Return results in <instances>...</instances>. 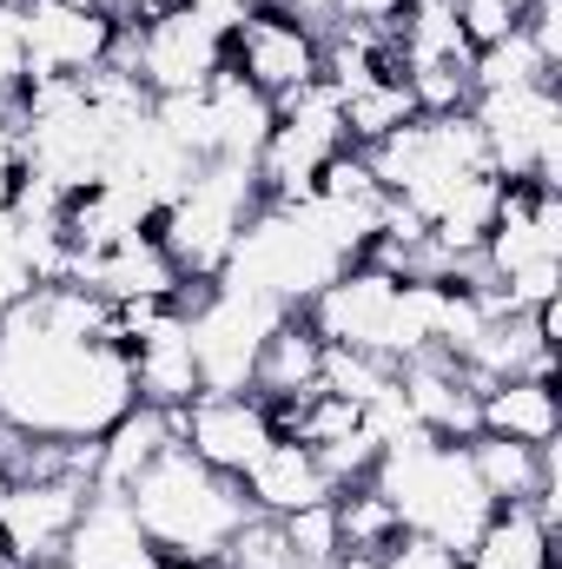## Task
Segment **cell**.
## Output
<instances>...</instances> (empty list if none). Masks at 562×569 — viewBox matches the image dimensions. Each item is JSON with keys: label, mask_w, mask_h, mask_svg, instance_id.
I'll return each instance as SVG.
<instances>
[{"label": "cell", "mask_w": 562, "mask_h": 569, "mask_svg": "<svg viewBox=\"0 0 562 569\" xmlns=\"http://www.w3.org/2000/svg\"><path fill=\"white\" fill-rule=\"evenodd\" d=\"M152 120H159V133L179 146L185 159H212V107H205V87L199 93H159L152 100Z\"/></svg>", "instance_id": "obj_30"}, {"label": "cell", "mask_w": 562, "mask_h": 569, "mask_svg": "<svg viewBox=\"0 0 562 569\" xmlns=\"http://www.w3.org/2000/svg\"><path fill=\"white\" fill-rule=\"evenodd\" d=\"M127 503H133L140 530L159 543V557L165 563H192V569L219 563V550L232 543V530L252 517L245 483L225 477V470H212V463H199L185 443H165L145 463L140 477H133V490H127Z\"/></svg>", "instance_id": "obj_2"}, {"label": "cell", "mask_w": 562, "mask_h": 569, "mask_svg": "<svg viewBox=\"0 0 562 569\" xmlns=\"http://www.w3.org/2000/svg\"><path fill=\"white\" fill-rule=\"evenodd\" d=\"M259 206H265V192H259L252 166L205 159V166H192L185 192L159 206L152 239H159V252L172 259V272L185 284H212L225 272V259H232V246H239V232H245V219Z\"/></svg>", "instance_id": "obj_4"}, {"label": "cell", "mask_w": 562, "mask_h": 569, "mask_svg": "<svg viewBox=\"0 0 562 569\" xmlns=\"http://www.w3.org/2000/svg\"><path fill=\"white\" fill-rule=\"evenodd\" d=\"M27 87V40H20V7H0V100Z\"/></svg>", "instance_id": "obj_36"}, {"label": "cell", "mask_w": 562, "mask_h": 569, "mask_svg": "<svg viewBox=\"0 0 562 569\" xmlns=\"http://www.w3.org/2000/svg\"><path fill=\"white\" fill-rule=\"evenodd\" d=\"M279 523H284V537H291V550H298L304 569H338L344 537H338V503H331V497L311 503V510H291V517H279Z\"/></svg>", "instance_id": "obj_31"}, {"label": "cell", "mask_w": 562, "mask_h": 569, "mask_svg": "<svg viewBox=\"0 0 562 569\" xmlns=\"http://www.w3.org/2000/svg\"><path fill=\"white\" fill-rule=\"evenodd\" d=\"M219 569H304L298 563V550H291V537H284L279 517H245L239 530H232V543L219 550Z\"/></svg>", "instance_id": "obj_29"}, {"label": "cell", "mask_w": 562, "mask_h": 569, "mask_svg": "<svg viewBox=\"0 0 562 569\" xmlns=\"http://www.w3.org/2000/svg\"><path fill=\"white\" fill-rule=\"evenodd\" d=\"M172 425H179V443L199 463H212L225 477H245L265 457V443L279 437L272 430V405L252 398V391H199L185 411H172Z\"/></svg>", "instance_id": "obj_11"}, {"label": "cell", "mask_w": 562, "mask_h": 569, "mask_svg": "<svg viewBox=\"0 0 562 569\" xmlns=\"http://www.w3.org/2000/svg\"><path fill=\"white\" fill-rule=\"evenodd\" d=\"M165 569H192V563H165ZM212 569H219V563H212Z\"/></svg>", "instance_id": "obj_43"}, {"label": "cell", "mask_w": 562, "mask_h": 569, "mask_svg": "<svg viewBox=\"0 0 562 569\" xmlns=\"http://www.w3.org/2000/svg\"><path fill=\"white\" fill-rule=\"evenodd\" d=\"M338 152H344V113H338V93H331L324 80H311L304 93L279 100V127H272L265 152L252 159V172H259V192H265V206H291V199H311L318 172H324V166H331Z\"/></svg>", "instance_id": "obj_8"}, {"label": "cell", "mask_w": 562, "mask_h": 569, "mask_svg": "<svg viewBox=\"0 0 562 569\" xmlns=\"http://www.w3.org/2000/svg\"><path fill=\"white\" fill-rule=\"evenodd\" d=\"M510 7H516V13H523V7H530V0H510Z\"/></svg>", "instance_id": "obj_44"}, {"label": "cell", "mask_w": 562, "mask_h": 569, "mask_svg": "<svg viewBox=\"0 0 562 569\" xmlns=\"http://www.w3.org/2000/svg\"><path fill=\"white\" fill-rule=\"evenodd\" d=\"M279 13H291V20H304L311 33H324L331 20H338V0H272Z\"/></svg>", "instance_id": "obj_39"}, {"label": "cell", "mask_w": 562, "mask_h": 569, "mask_svg": "<svg viewBox=\"0 0 562 569\" xmlns=\"http://www.w3.org/2000/svg\"><path fill=\"white\" fill-rule=\"evenodd\" d=\"M318 53H324V40H318L304 20L279 13V7L252 13V20L232 33V67H239L259 93H272V100H291V93H304V87L318 80Z\"/></svg>", "instance_id": "obj_13"}, {"label": "cell", "mask_w": 562, "mask_h": 569, "mask_svg": "<svg viewBox=\"0 0 562 569\" xmlns=\"http://www.w3.org/2000/svg\"><path fill=\"white\" fill-rule=\"evenodd\" d=\"M536 80H556V73L536 60V47L523 33L470 53V93H503V87H536Z\"/></svg>", "instance_id": "obj_28"}, {"label": "cell", "mask_w": 562, "mask_h": 569, "mask_svg": "<svg viewBox=\"0 0 562 569\" xmlns=\"http://www.w3.org/2000/svg\"><path fill=\"white\" fill-rule=\"evenodd\" d=\"M205 107H212V159L252 166L265 152V140H272V127H279V100L259 93L232 60L205 80Z\"/></svg>", "instance_id": "obj_18"}, {"label": "cell", "mask_w": 562, "mask_h": 569, "mask_svg": "<svg viewBox=\"0 0 562 569\" xmlns=\"http://www.w3.org/2000/svg\"><path fill=\"white\" fill-rule=\"evenodd\" d=\"M398 391H404V411L411 425L430 430V437H450V443H470L476 437V385L456 358L443 351H423V358H404L398 365Z\"/></svg>", "instance_id": "obj_15"}, {"label": "cell", "mask_w": 562, "mask_h": 569, "mask_svg": "<svg viewBox=\"0 0 562 569\" xmlns=\"http://www.w3.org/2000/svg\"><path fill=\"white\" fill-rule=\"evenodd\" d=\"M470 120H476V133H483V152H490V172H496V179H523V186H550V192H556V172H562L556 80L476 93V100H470Z\"/></svg>", "instance_id": "obj_7"}, {"label": "cell", "mask_w": 562, "mask_h": 569, "mask_svg": "<svg viewBox=\"0 0 562 569\" xmlns=\"http://www.w3.org/2000/svg\"><path fill=\"white\" fill-rule=\"evenodd\" d=\"M133 365L120 338H67L20 298L0 311V418L33 437H100L127 418Z\"/></svg>", "instance_id": "obj_1"}, {"label": "cell", "mask_w": 562, "mask_h": 569, "mask_svg": "<svg viewBox=\"0 0 562 569\" xmlns=\"http://www.w3.org/2000/svg\"><path fill=\"white\" fill-rule=\"evenodd\" d=\"M456 27H463V40L476 53V47H496V40L516 33V7L510 0H456Z\"/></svg>", "instance_id": "obj_33"}, {"label": "cell", "mask_w": 562, "mask_h": 569, "mask_svg": "<svg viewBox=\"0 0 562 569\" xmlns=\"http://www.w3.org/2000/svg\"><path fill=\"white\" fill-rule=\"evenodd\" d=\"M33 569H67V563H60V557H53V563H33Z\"/></svg>", "instance_id": "obj_42"}, {"label": "cell", "mask_w": 562, "mask_h": 569, "mask_svg": "<svg viewBox=\"0 0 562 569\" xmlns=\"http://www.w3.org/2000/svg\"><path fill=\"white\" fill-rule=\"evenodd\" d=\"M127 365H133V398L152 411H185L205 385H199V358H192V338H185V311L172 305L165 318H152L140 338L127 345Z\"/></svg>", "instance_id": "obj_16"}, {"label": "cell", "mask_w": 562, "mask_h": 569, "mask_svg": "<svg viewBox=\"0 0 562 569\" xmlns=\"http://www.w3.org/2000/svg\"><path fill=\"white\" fill-rule=\"evenodd\" d=\"M165 443H179L172 411L133 405L127 418H113V425L93 437V490H120V497H127V490H133V477H140Z\"/></svg>", "instance_id": "obj_20"}, {"label": "cell", "mask_w": 562, "mask_h": 569, "mask_svg": "<svg viewBox=\"0 0 562 569\" xmlns=\"http://www.w3.org/2000/svg\"><path fill=\"white\" fill-rule=\"evenodd\" d=\"M87 510V483L80 477H27V483H0V563L33 569L53 563L67 550V530Z\"/></svg>", "instance_id": "obj_9"}, {"label": "cell", "mask_w": 562, "mask_h": 569, "mask_svg": "<svg viewBox=\"0 0 562 569\" xmlns=\"http://www.w3.org/2000/svg\"><path fill=\"white\" fill-rule=\"evenodd\" d=\"M391 385H398V365H391V358L324 345V378H318V391H331V398H344V405H371V398H384Z\"/></svg>", "instance_id": "obj_27"}, {"label": "cell", "mask_w": 562, "mask_h": 569, "mask_svg": "<svg viewBox=\"0 0 562 569\" xmlns=\"http://www.w3.org/2000/svg\"><path fill=\"white\" fill-rule=\"evenodd\" d=\"M127 20L100 7H60V0H27L20 7V40H27V80H80L93 73Z\"/></svg>", "instance_id": "obj_10"}, {"label": "cell", "mask_w": 562, "mask_h": 569, "mask_svg": "<svg viewBox=\"0 0 562 569\" xmlns=\"http://www.w3.org/2000/svg\"><path fill=\"white\" fill-rule=\"evenodd\" d=\"M107 60L127 67L145 93L159 100V93H199L232 60V40L192 0H145L140 20L120 27V40H113Z\"/></svg>", "instance_id": "obj_5"}, {"label": "cell", "mask_w": 562, "mask_h": 569, "mask_svg": "<svg viewBox=\"0 0 562 569\" xmlns=\"http://www.w3.org/2000/svg\"><path fill=\"white\" fill-rule=\"evenodd\" d=\"M338 569H456L450 550H436V543H423V537H398L384 557H364V550H344Z\"/></svg>", "instance_id": "obj_32"}, {"label": "cell", "mask_w": 562, "mask_h": 569, "mask_svg": "<svg viewBox=\"0 0 562 569\" xmlns=\"http://www.w3.org/2000/svg\"><path fill=\"white\" fill-rule=\"evenodd\" d=\"M60 7H100V13H107V0H60Z\"/></svg>", "instance_id": "obj_41"}, {"label": "cell", "mask_w": 562, "mask_h": 569, "mask_svg": "<svg viewBox=\"0 0 562 569\" xmlns=\"http://www.w3.org/2000/svg\"><path fill=\"white\" fill-rule=\"evenodd\" d=\"M456 569H556V530L530 503H503L483 537L456 557Z\"/></svg>", "instance_id": "obj_24"}, {"label": "cell", "mask_w": 562, "mask_h": 569, "mask_svg": "<svg viewBox=\"0 0 562 569\" xmlns=\"http://www.w3.org/2000/svg\"><path fill=\"white\" fill-rule=\"evenodd\" d=\"M318 378H324V338L304 325V311H284L259 351V365H252V398L284 405V398L318 391Z\"/></svg>", "instance_id": "obj_22"}, {"label": "cell", "mask_w": 562, "mask_h": 569, "mask_svg": "<svg viewBox=\"0 0 562 569\" xmlns=\"http://www.w3.org/2000/svg\"><path fill=\"white\" fill-rule=\"evenodd\" d=\"M0 569H7V563H0Z\"/></svg>", "instance_id": "obj_46"}, {"label": "cell", "mask_w": 562, "mask_h": 569, "mask_svg": "<svg viewBox=\"0 0 562 569\" xmlns=\"http://www.w3.org/2000/svg\"><path fill=\"white\" fill-rule=\"evenodd\" d=\"M476 430L510 437V443H556V430H562L556 378H496V385H483Z\"/></svg>", "instance_id": "obj_21"}, {"label": "cell", "mask_w": 562, "mask_h": 569, "mask_svg": "<svg viewBox=\"0 0 562 569\" xmlns=\"http://www.w3.org/2000/svg\"><path fill=\"white\" fill-rule=\"evenodd\" d=\"M338 113H344V146H378L391 140L398 127H411L418 120V100H411V87H404V73H384V80H371V87H358V93H344L338 100Z\"/></svg>", "instance_id": "obj_25"}, {"label": "cell", "mask_w": 562, "mask_h": 569, "mask_svg": "<svg viewBox=\"0 0 562 569\" xmlns=\"http://www.w3.org/2000/svg\"><path fill=\"white\" fill-rule=\"evenodd\" d=\"M140 7H145V0H107V13H113V20H140Z\"/></svg>", "instance_id": "obj_40"}, {"label": "cell", "mask_w": 562, "mask_h": 569, "mask_svg": "<svg viewBox=\"0 0 562 569\" xmlns=\"http://www.w3.org/2000/svg\"><path fill=\"white\" fill-rule=\"evenodd\" d=\"M179 311H185L192 358H199V385L205 391H252V365H259L272 325L284 318L279 298H259V291L212 279V284H185Z\"/></svg>", "instance_id": "obj_6"}, {"label": "cell", "mask_w": 562, "mask_h": 569, "mask_svg": "<svg viewBox=\"0 0 562 569\" xmlns=\"http://www.w3.org/2000/svg\"><path fill=\"white\" fill-rule=\"evenodd\" d=\"M516 33L536 47V60L556 73L562 67V0H530L523 13H516Z\"/></svg>", "instance_id": "obj_34"}, {"label": "cell", "mask_w": 562, "mask_h": 569, "mask_svg": "<svg viewBox=\"0 0 562 569\" xmlns=\"http://www.w3.org/2000/svg\"><path fill=\"white\" fill-rule=\"evenodd\" d=\"M239 483H245V503H252L259 517H291V510H311V503L338 497L331 477H324V463L311 457V443H291V437H272L265 457H259Z\"/></svg>", "instance_id": "obj_19"}, {"label": "cell", "mask_w": 562, "mask_h": 569, "mask_svg": "<svg viewBox=\"0 0 562 569\" xmlns=\"http://www.w3.org/2000/svg\"><path fill=\"white\" fill-rule=\"evenodd\" d=\"M338 503V537H344V550H364V557H384L404 530H398V510L384 503V490L364 477V483H351V490H338L331 497Z\"/></svg>", "instance_id": "obj_26"}, {"label": "cell", "mask_w": 562, "mask_h": 569, "mask_svg": "<svg viewBox=\"0 0 562 569\" xmlns=\"http://www.w3.org/2000/svg\"><path fill=\"white\" fill-rule=\"evenodd\" d=\"M67 284H87V291H100L107 305H127V298H185V279L172 272V259L159 252V239L140 232V239H120V246H107V252H93V259H73V272Z\"/></svg>", "instance_id": "obj_17"}, {"label": "cell", "mask_w": 562, "mask_h": 569, "mask_svg": "<svg viewBox=\"0 0 562 569\" xmlns=\"http://www.w3.org/2000/svg\"><path fill=\"white\" fill-rule=\"evenodd\" d=\"M371 483H378L384 503L398 510V530H404V537H423V543H436V550H450V557H463V550L483 537V523L496 517L490 490L476 483L470 450L450 443V437H430V430L398 437V443L378 457Z\"/></svg>", "instance_id": "obj_3"}, {"label": "cell", "mask_w": 562, "mask_h": 569, "mask_svg": "<svg viewBox=\"0 0 562 569\" xmlns=\"http://www.w3.org/2000/svg\"><path fill=\"white\" fill-rule=\"evenodd\" d=\"M391 305H398V279L358 259V266H344L338 279H331L318 298H311V305H304V325H311L324 345H344V351H378V358H384Z\"/></svg>", "instance_id": "obj_12"}, {"label": "cell", "mask_w": 562, "mask_h": 569, "mask_svg": "<svg viewBox=\"0 0 562 569\" xmlns=\"http://www.w3.org/2000/svg\"><path fill=\"white\" fill-rule=\"evenodd\" d=\"M13 186H20V120L0 113V212H7Z\"/></svg>", "instance_id": "obj_38"}, {"label": "cell", "mask_w": 562, "mask_h": 569, "mask_svg": "<svg viewBox=\"0 0 562 569\" xmlns=\"http://www.w3.org/2000/svg\"><path fill=\"white\" fill-rule=\"evenodd\" d=\"M60 563L67 569H165V557L140 530V517H133V503L120 490H87V510L67 530Z\"/></svg>", "instance_id": "obj_14"}, {"label": "cell", "mask_w": 562, "mask_h": 569, "mask_svg": "<svg viewBox=\"0 0 562 569\" xmlns=\"http://www.w3.org/2000/svg\"><path fill=\"white\" fill-rule=\"evenodd\" d=\"M404 13V0H338V20L331 27H371V33H391Z\"/></svg>", "instance_id": "obj_37"}, {"label": "cell", "mask_w": 562, "mask_h": 569, "mask_svg": "<svg viewBox=\"0 0 562 569\" xmlns=\"http://www.w3.org/2000/svg\"><path fill=\"white\" fill-rule=\"evenodd\" d=\"M27 291H33V272H27V259H20V226L0 212V311H13Z\"/></svg>", "instance_id": "obj_35"}, {"label": "cell", "mask_w": 562, "mask_h": 569, "mask_svg": "<svg viewBox=\"0 0 562 569\" xmlns=\"http://www.w3.org/2000/svg\"><path fill=\"white\" fill-rule=\"evenodd\" d=\"M0 7H27V0H0Z\"/></svg>", "instance_id": "obj_45"}, {"label": "cell", "mask_w": 562, "mask_h": 569, "mask_svg": "<svg viewBox=\"0 0 562 569\" xmlns=\"http://www.w3.org/2000/svg\"><path fill=\"white\" fill-rule=\"evenodd\" d=\"M470 463H476V483L490 490V503H530L536 490L556 483V443H510V437H490L476 430L470 443Z\"/></svg>", "instance_id": "obj_23"}]
</instances>
